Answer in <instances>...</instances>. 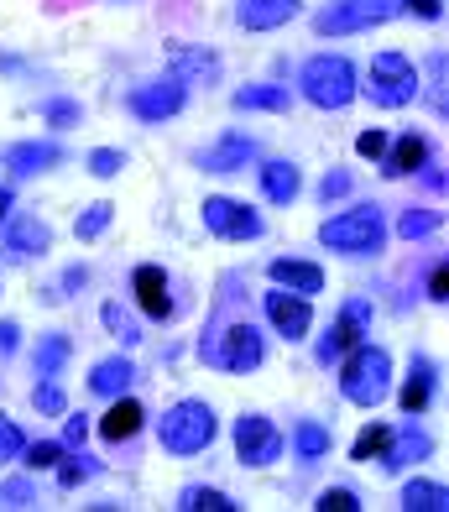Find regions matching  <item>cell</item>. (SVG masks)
Returning a JSON list of instances; mask_svg holds the SVG:
<instances>
[{"mask_svg": "<svg viewBox=\"0 0 449 512\" xmlns=\"http://www.w3.org/2000/svg\"><path fill=\"white\" fill-rule=\"evenodd\" d=\"M366 95L382 110H403L408 100H418V68L403 53H376L371 74H366Z\"/></svg>", "mask_w": 449, "mask_h": 512, "instance_id": "cell-4", "label": "cell"}, {"mask_svg": "<svg viewBox=\"0 0 449 512\" xmlns=\"http://www.w3.org/2000/svg\"><path fill=\"white\" fill-rule=\"evenodd\" d=\"M188 105V84L173 74V79H157V84H136L131 89V110L141 115V121H168V115H178Z\"/></svg>", "mask_w": 449, "mask_h": 512, "instance_id": "cell-11", "label": "cell"}, {"mask_svg": "<svg viewBox=\"0 0 449 512\" xmlns=\"http://www.w3.org/2000/svg\"><path fill=\"white\" fill-rule=\"evenodd\" d=\"M429 298H434V304H444V298H449V267L444 262L429 272Z\"/></svg>", "mask_w": 449, "mask_h": 512, "instance_id": "cell-45", "label": "cell"}, {"mask_svg": "<svg viewBox=\"0 0 449 512\" xmlns=\"http://www.w3.org/2000/svg\"><path fill=\"white\" fill-rule=\"evenodd\" d=\"M84 434H89L84 413H68V418H63V445H84Z\"/></svg>", "mask_w": 449, "mask_h": 512, "instance_id": "cell-44", "label": "cell"}, {"mask_svg": "<svg viewBox=\"0 0 449 512\" xmlns=\"http://www.w3.org/2000/svg\"><path fill=\"white\" fill-rule=\"evenodd\" d=\"M350 183H356V178H350L345 168H335V173H329V178L319 183V204H324V199H340V194H350Z\"/></svg>", "mask_w": 449, "mask_h": 512, "instance_id": "cell-38", "label": "cell"}, {"mask_svg": "<svg viewBox=\"0 0 449 512\" xmlns=\"http://www.w3.org/2000/svg\"><path fill=\"white\" fill-rule=\"evenodd\" d=\"M298 84H303V100L319 105V110H340V105L356 100V89H361L356 63H350V58H335V53L303 63V79H298Z\"/></svg>", "mask_w": 449, "mask_h": 512, "instance_id": "cell-2", "label": "cell"}, {"mask_svg": "<svg viewBox=\"0 0 449 512\" xmlns=\"http://www.w3.org/2000/svg\"><path fill=\"white\" fill-rule=\"evenodd\" d=\"M136 304L147 309V319H168L173 314L168 272H162V267H136Z\"/></svg>", "mask_w": 449, "mask_h": 512, "instance_id": "cell-15", "label": "cell"}, {"mask_svg": "<svg viewBox=\"0 0 449 512\" xmlns=\"http://www.w3.org/2000/svg\"><path fill=\"white\" fill-rule=\"evenodd\" d=\"M100 314H105V324H110V330H115V335H121L126 345H136V340H141V324H136V319H131V314H126L121 304H105Z\"/></svg>", "mask_w": 449, "mask_h": 512, "instance_id": "cell-33", "label": "cell"}, {"mask_svg": "<svg viewBox=\"0 0 449 512\" xmlns=\"http://www.w3.org/2000/svg\"><path fill=\"white\" fill-rule=\"evenodd\" d=\"M204 225L215 230L225 241H256L262 236V220H256V209H246L241 199H204Z\"/></svg>", "mask_w": 449, "mask_h": 512, "instance_id": "cell-10", "label": "cell"}, {"mask_svg": "<svg viewBox=\"0 0 449 512\" xmlns=\"http://www.w3.org/2000/svg\"><path fill=\"white\" fill-rule=\"evenodd\" d=\"M387 162V178H403V173H418V168H429V142H423V136H403V142H397L392 152H382Z\"/></svg>", "mask_w": 449, "mask_h": 512, "instance_id": "cell-20", "label": "cell"}, {"mask_svg": "<svg viewBox=\"0 0 449 512\" xmlns=\"http://www.w3.org/2000/svg\"><path fill=\"white\" fill-rule=\"evenodd\" d=\"M204 361H215L225 371H256L262 366V335L251 324H225L220 345H204Z\"/></svg>", "mask_w": 449, "mask_h": 512, "instance_id": "cell-7", "label": "cell"}, {"mask_svg": "<svg viewBox=\"0 0 449 512\" xmlns=\"http://www.w3.org/2000/svg\"><path fill=\"white\" fill-rule=\"evenodd\" d=\"M397 11H403V0H329L314 27H319L324 37H345V32L382 27V21H392Z\"/></svg>", "mask_w": 449, "mask_h": 512, "instance_id": "cell-5", "label": "cell"}, {"mask_svg": "<svg viewBox=\"0 0 449 512\" xmlns=\"http://www.w3.org/2000/svg\"><path fill=\"white\" fill-rule=\"evenodd\" d=\"M439 209H403V220H397V236L403 241H423V236H434L439 230Z\"/></svg>", "mask_w": 449, "mask_h": 512, "instance_id": "cell-28", "label": "cell"}, {"mask_svg": "<svg viewBox=\"0 0 449 512\" xmlns=\"http://www.w3.org/2000/svg\"><path fill=\"white\" fill-rule=\"evenodd\" d=\"M387 439H392V434H387L382 424H371V429L356 439V450H350V455H356V460H371V455H382V450H387Z\"/></svg>", "mask_w": 449, "mask_h": 512, "instance_id": "cell-34", "label": "cell"}, {"mask_svg": "<svg viewBox=\"0 0 449 512\" xmlns=\"http://www.w3.org/2000/svg\"><path fill=\"white\" fill-rule=\"evenodd\" d=\"M121 168H126V157H121V152H110V147L89 152V173H94V178H115Z\"/></svg>", "mask_w": 449, "mask_h": 512, "instance_id": "cell-35", "label": "cell"}, {"mask_svg": "<svg viewBox=\"0 0 449 512\" xmlns=\"http://www.w3.org/2000/svg\"><path fill=\"white\" fill-rule=\"evenodd\" d=\"M235 16H241L246 32H272V27H282V21L298 16V0H241Z\"/></svg>", "mask_w": 449, "mask_h": 512, "instance_id": "cell-14", "label": "cell"}, {"mask_svg": "<svg viewBox=\"0 0 449 512\" xmlns=\"http://www.w3.org/2000/svg\"><path fill=\"white\" fill-rule=\"evenodd\" d=\"M262 194L272 204H293L298 199V168L293 162H267L262 168Z\"/></svg>", "mask_w": 449, "mask_h": 512, "instance_id": "cell-22", "label": "cell"}, {"mask_svg": "<svg viewBox=\"0 0 449 512\" xmlns=\"http://www.w3.org/2000/svg\"><path fill=\"white\" fill-rule=\"evenodd\" d=\"M293 445H298L303 460H319V455L329 450V434H324L319 424H298V439H293Z\"/></svg>", "mask_w": 449, "mask_h": 512, "instance_id": "cell-32", "label": "cell"}, {"mask_svg": "<svg viewBox=\"0 0 449 512\" xmlns=\"http://www.w3.org/2000/svg\"><path fill=\"white\" fill-rule=\"evenodd\" d=\"M0 497H6L11 507H27V502H32V481L16 476V481H6V492H0Z\"/></svg>", "mask_w": 449, "mask_h": 512, "instance_id": "cell-40", "label": "cell"}, {"mask_svg": "<svg viewBox=\"0 0 449 512\" xmlns=\"http://www.w3.org/2000/svg\"><path fill=\"white\" fill-rule=\"evenodd\" d=\"M173 74H199L204 84L220 79V58L215 53H194V48H173Z\"/></svg>", "mask_w": 449, "mask_h": 512, "instance_id": "cell-27", "label": "cell"}, {"mask_svg": "<svg viewBox=\"0 0 449 512\" xmlns=\"http://www.w3.org/2000/svg\"><path fill=\"white\" fill-rule=\"evenodd\" d=\"M267 272H272V283H277V288H288V293H324V272H319L314 262H293V256H277Z\"/></svg>", "mask_w": 449, "mask_h": 512, "instance_id": "cell-17", "label": "cell"}, {"mask_svg": "<svg viewBox=\"0 0 449 512\" xmlns=\"http://www.w3.org/2000/svg\"><path fill=\"white\" fill-rule=\"evenodd\" d=\"M131 382H136V366H131L126 356H115V361H100V366H94L89 392H100V398H121Z\"/></svg>", "mask_w": 449, "mask_h": 512, "instance_id": "cell-19", "label": "cell"}, {"mask_svg": "<svg viewBox=\"0 0 449 512\" xmlns=\"http://www.w3.org/2000/svg\"><path fill=\"white\" fill-rule=\"evenodd\" d=\"M16 345H21V330L16 324H0V351H16Z\"/></svg>", "mask_w": 449, "mask_h": 512, "instance_id": "cell-48", "label": "cell"}, {"mask_svg": "<svg viewBox=\"0 0 449 512\" xmlns=\"http://www.w3.org/2000/svg\"><path fill=\"white\" fill-rule=\"evenodd\" d=\"M58 455H63V445L42 439V445H32V450H27V465H32V471H42V465H58Z\"/></svg>", "mask_w": 449, "mask_h": 512, "instance_id": "cell-39", "label": "cell"}, {"mask_svg": "<svg viewBox=\"0 0 449 512\" xmlns=\"http://www.w3.org/2000/svg\"><path fill=\"white\" fill-rule=\"evenodd\" d=\"M277 455H282V434L272 429V418H262V413L235 418V460L241 465H267Z\"/></svg>", "mask_w": 449, "mask_h": 512, "instance_id": "cell-8", "label": "cell"}, {"mask_svg": "<svg viewBox=\"0 0 449 512\" xmlns=\"http://www.w3.org/2000/svg\"><path fill=\"white\" fill-rule=\"evenodd\" d=\"M235 110H288V89L282 84H251L235 95Z\"/></svg>", "mask_w": 449, "mask_h": 512, "instance_id": "cell-26", "label": "cell"}, {"mask_svg": "<svg viewBox=\"0 0 449 512\" xmlns=\"http://www.w3.org/2000/svg\"><path fill=\"white\" fill-rule=\"evenodd\" d=\"M366 324H371V304H361V298H350V304L340 309V319L324 330V340H319V366L324 361H340V356H350L361 345V335H366Z\"/></svg>", "mask_w": 449, "mask_h": 512, "instance_id": "cell-9", "label": "cell"}, {"mask_svg": "<svg viewBox=\"0 0 449 512\" xmlns=\"http://www.w3.org/2000/svg\"><path fill=\"white\" fill-rule=\"evenodd\" d=\"M110 220H115V204H89L84 215H79V225H74V236H79V241H94Z\"/></svg>", "mask_w": 449, "mask_h": 512, "instance_id": "cell-31", "label": "cell"}, {"mask_svg": "<svg viewBox=\"0 0 449 512\" xmlns=\"http://www.w3.org/2000/svg\"><path fill=\"white\" fill-rule=\"evenodd\" d=\"M63 361H68V335H47L37 345V377H58Z\"/></svg>", "mask_w": 449, "mask_h": 512, "instance_id": "cell-30", "label": "cell"}, {"mask_svg": "<svg viewBox=\"0 0 449 512\" xmlns=\"http://www.w3.org/2000/svg\"><path fill=\"white\" fill-rule=\"evenodd\" d=\"M21 450H27V439H21V429L11 424L6 413H0V460H16Z\"/></svg>", "mask_w": 449, "mask_h": 512, "instance_id": "cell-36", "label": "cell"}, {"mask_svg": "<svg viewBox=\"0 0 449 512\" xmlns=\"http://www.w3.org/2000/svg\"><path fill=\"white\" fill-rule=\"evenodd\" d=\"M319 241L329 251H350V256H376L387 241V225H382V209H350V215H335V220H324L319 230Z\"/></svg>", "mask_w": 449, "mask_h": 512, "instance_id": "cell-3", "label": "cell"}, {"mask_svg": "<svg viewBox=\"0 0 449 512\" xmlns=\"http://www.w3.org/2000/svg\"><path fill=\"white\" fill-rule=\"evenodd\" d=\"M6 162H11V173H16V178L47 173V168H58V162H63V147H53V142H21V147L6 152Z\"/></svg>", "mask_w": 449, "mask_h": 512, "instance_id": "cell-18", "label": "cell"}, {"mask_svg": "<svg viewBox=\"0 0 449 512\" xmlns=\"http://www.w3.org/2000/svg\"><path fill=\"white\" fill-rule=\"evenodd\" d=\"M314 507H319V512H356L361 502H356V492H345V486H335V492H324Z\"/></svg>", "mask_w": 449, "mask_h": 512, "instance_id": "cell-37", "label": "cell"}, {"mask_svg": "<svg viewBox=\"0 0 449 512\" xmlns=\"http://www.w3.org/2000/svg\"><path fill=\"white\" fill-rule=\"evenodd\" d=\"M403 11H413V16H423V21H434L444 6H439V0H403Z\"/></svg>", "mask_w": 449, "mask_h": 512, "instance_id": "cell-47", "label": "cell"}, {"mask_svg": "<svg viewBox=\"0 0 449 512\" xmlns=\"http://www.w3.org/2000/svg\"><path fill=\"white\" fill-rule=\"evenodd\" d=\"M6 215H11V189H0V225H6Z\"/></svg>", "mask_w": 449, "mask_h": 512, "instance_id": "cell-49", "label": "cell"}, {"mask_svg": "<svg viewBox=\"0 0 449 512\" xmlns=\"http://www.w3.org/2000/svg\"><path fill=\"white\" fill-rule=\"evenodd\" d=\"M178 507L183 512H235V502L225 492H215V486H188Z\"/></svg>", "mask_w": 449, "mask_h": 512, "instance_id": "cell-29", "label": "cell"}, {"mask_svg": "<svg viewBox=\"0 0 449 512\" xmlns=\"http://www.w3.org/2000/svg\"><path fill=\"white\" fill-rule=\"evenodd\" d=\"M84 476H89V465H79V460H63V465H58V481L68 486V492H74V486H79Z\"/></svg>", "mask_w": 449, "mask_h": 512, "instance_id": "cell-46", "label": "cell"}, {"mask_svg": "<svg viewBox=\"0 0 449 512\" xmlns=\"http://www.w3.org/2000/svg\"><path fill=\"white\" fill-rule=\"evenodd\" d=\"M356 152H361V157H382V152H387V136H382V131H361V136H356Z\"/></svg>", "mask_w": 449, "mask_h": 512, "instance_id": "cell-41", "label": "cell"}, {"mask_svg": "<svg viewBox=\"0 0 449 512\" xmlns=\"http://www.w3.org/2000/svg\"><path fill=\"white\" fill-rule=\"evenodd\" d=\"M209 439H215V413L204 403H178L162 418V445L173 455H199V450H209Z\"/></svg>", "mask_w": 449, "mask_h": 512, "instance_id": "cell-6", "label": "cell"}, {"mask_svg": "<svg viewBox=\"0 0 449 512\" xmlns=\"http://www.w3.org/2000/svg\"><path fill=\"white\" fill-rule=\"evenodd\" d=\"M429 450H434V439H429V434H418V429H408L403 439H387V450H382V460L392 465V471H403L408 460H423V455H429Z\"/></svg>", "mask_w": 449, "mask_h": 512, "instance_id": "cell-24", "label": "cell"}, {"mask_svg": "<svg viewBox=\"0 0 449 512\" xmlns=\"http://www.w3.org/2000/svg\"><path fill=\"white\" fill-rule=\"evenodd\" d=\"M47 121L74 126V121H79V105H74V100H53V105H47Z\"/></svg>", "mask_w": 449, "mask_h": 512, "instance_id": "cell-43", "label": "cell"}, {"mask_svg": "<svg viewBox=\"0 0 449 512\" xmlns=\"http://www.w3.org/2000/svg\"><path fill=\"white\" fill-rule=\"evenodd\" d=\"M449 507V492L439 481H408L403 492V512H444Z\"/></svg>", "mask_w": 449, "mask_h": 512, "instance_id": "cell-25", "label": "cell"}, {"mask_svg": "<svg viewBox=\"0 0 449 512\" xmlns=\"http://www.w3.org/2000/svg\"><path fill=\"white\" fill-rule=\"evenodd\" d=\"M141 418H147V413H141V403H131V398H121V403H115L105 418H100V434L110 439V445H126V439L141 429Z\"/></svg>", "mask_w": 449, "mask_h": 512, "instance_id": "cell-21", "label": "cell"}, {"mask_svg": "<svg viewBox=\"0 0 449 512\" xmlns=\"http://www.w3.org/2000/svg\"><path fill=\"white\" fill-rule=\"evenodd\" d=\"M267 319H272V330L282 335V340H303L309 335V324H314V314H309V304H303V293H267Z\"/></svg>", "mask_w": 449, "mask_h": 512, "instance_id": "cell-12", "label": "cell"}, {"mask_svg": "<svg viewBox=\"0 0 449 512\" xmlns=\"http://www.w3.org/2000/svg\"><path fill=\"white\" fill-rule=\"evenodd\" d=\"M387 387H392V356L382 351V345H356V351L345 356V371H340V392L356 408H376L387 398Z\"/></svg>", "mask_w": 449, "mask_h": 512, "instance_id": "cell-1", "label": "cell"}, {"mask_svg": "<svg viewBox=\"0 0 449 512\" xmlns=\"http://www.w3.org/2000/svg\"><path fill=\"white\" fill-rule=\"evenodd\" d=\"M37 413H63V392H58L53 382L37 387Z\"/></svg>", "mask_w": 449, "mask_h": 512, "instance_id": "cell-42", "label": "cell"}, {"mask_svg": "<svg viewBox=\"0 0 449 512\" xmlns=\"http://www.w3.org/2000/svg\"><path fill=\"white\" fill-rule=\"evenodd\" d=\"M47 241H53V230H47L37 215H21L6 230V256H11V262H27V256H42L47 251Z\"/></svg>", "mask_w": 449, "mask_h": 512, "instance_id": "cell-13", "label": "cell"}, {"mask_svg": "<svg viewBox=\"0 0 449 512\" xmlns=\"http://www.w3.org/2000/svg\"><path fill=\"white\" fill-rule=\"evenodd\" d=\"M251 157H256V147L246 142L241 131H230V136H225L220 147H209V152L199 157V168H204V173H241V168H246Z\"/></svg>", "mask_w": 449, "mask_h": 512, "instance_id": "cell-16", "label": "cell"}, {"mask_svg": "<svg viewBox=\"0 0 449 512\" xmlns=\"http://www.w3.org/2000/svg\"><path fill=\"white\" fill-rule=\"evenodd\" d=\"M429 398H434V366L418 356V361H413V377H408V387H403V413L418 418L423 408H429Z\"/></svg>", "mask_w": 449, "mask_h": 512, "instance_id": "cell-23", "label": "cell"}]
</instances>
